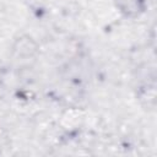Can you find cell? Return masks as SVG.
I'll return each instance as SVG.
<instances>
[{
  "instance_id": "cell-1",
  "label": "cell",
  "mask_w": 157,
  "mask_h": 157,
  "mask_svg": "<svg viewBox=\"0 0 157 157\" xmlns=\"http://www.w3.org/2000/svg\"><path fill=\"white\" fill-rule=\"evenodd\" d=\"M31 44H32V42L29 40V38H22V39H20V40L17 42V45L15 47V50L17 52V54H18V55H22V56L32 55L33 53H32L31 50H28L27 48L36 50V47H34V45H33V47H31Z\"/></svg>"
}]
</instances>
